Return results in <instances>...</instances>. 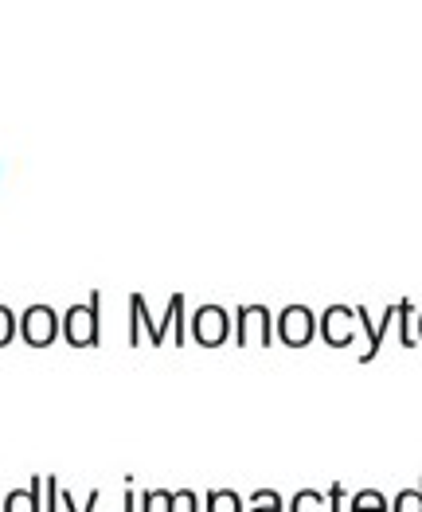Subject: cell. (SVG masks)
<instances>
[{
    "label": "cell",
    "instance_id": "obj_11",
    "mask_svg": "<svg viewBox=\"0 0 422 512\" xmlns=\"http://www.w3.org/2000/svg\"><path fill=\"white\" fill-rule=\"evenodd\" d=\"M247 512H286V501L278 489H254L247 497Z\"/></svg>",
    "mask_w": 422,
    "mask_h": 512
},
{
    "label": "cell",
    "instance_id": "obj_9",
    "mask_svg": "<svg viewBox=\"0 0 422 512\" xmlns=\"http://www.w3.org/2000/svg\"><path fill=\"white\" fill-rule=\"evenodd\" d=\"M204 512H247V501L235 489H211L204 497Z\"/></svg>",
    "mask_w": 422,
    "mask_h": 512
},
{
    "label": "cell",
    "instance_id": "obj_15",
    "mask_svg": "<svg viewBox=\"0 0 422 512\" xmlns=\"http://www.w3.org/2000/svg\"><path fill=\"white\" fill-rule=\"evenodd\" d=\"M98 497H102V493L90 489V493H86V505H79V497H71V493L63 489V493H59V512H94L98 509Z\"/></svg>",
    "mask_w": 422,
    "mask_h": 512
},
{
    "label": "cell",
    "instance_id": "obj_17",
    "mask_svg": "<svg viewBox=\"0 0 422 512\" xmlns=\"http://www.w3.org/2000/svg\"><path fill=\"white\" fill-rule=\"evenodd\" d=\"M172 512H204V497L192 489H176L172 493Z\"/></svg>",
    "mask_w": 422,
    "mask_h": 512
},
{
    "label": "cell",
    "instance_id": "obj_21",
    "mask_svg": "<svg viewBox=\"0 0 422 512\" xmlns=\"http://www.w3.org/2000/svg\"><path fill=\"white\" fill-rule=\"evenodd\" d=\"M172 344L184 348L188 344V321H184V305L176 309V321H172Z\"/></svg>",
    "mask_w": 422,
    "mask_h": 512
},
{
    "label": "cell",
    "instance_id": "obj_19",
    "mask_svg": "<svg viewBox=\"0 0 422 512\" xmlns=\"http://www.w3.org/2000/svg\"><path fill=\"white\" fill-rule=\"evenodd\" d=\"M59 493H63V481L55 473L43 477V512H59Z\"/></svg>",
    "mask_w": 422,
    "mask_h": 512
},
{
    "label": "cell",
    "instance_id": "obj_8",
    "mask_svg": "<svg viewBox=\"0 0 422 512\" xmlns=\"http://www.w3.org/2000/svg\"><path fill=\"white\" fill-rule=\"evenodd\" d=\"M0 512H43V477L36 473L24 489H12L4 501H0Z\"/></svg>",
    "mask_w": 422,
    "mask_h": 512
},
{
    "label": "cell",
    "instance_id": "obj_7",
    "mask_svg": "<svg viewBox=\"0 0 422 512\" xmlns=\"http://www.w3.org/2000/svg\"><path fill=\"white\" fill-rule=\"evenodd\" d=\"M356 317H360V329L368 333V348L360 352V364H368V360H376V356H380L387 329L399 321V305H387V309L380 313V321H372V317H368V309H360V305H356Z\"/></svg>",
    "mask_w": 422,
    "mask_h": 512
},
{
    "label": "cell",
    "instance_id": "obj_12",
    "mask_svg": "<svg viewBox=\"0 0 422 512\" xmlns=\"http://www.w3.org/2000/svg\"><path fill=\"white\" fill-rule=\"evenodd\" d=\"M286 512H325V493H317V489H297L294 497H290V505Z\"/></svg>",
    "mask_w": 422,
    "mask_h": 512
},
{
    "label": "cell",
    "instance_id": "obj_10",
    "mask_svg": "<svg viewBox=\"0 0 422 512\" xmlns=\"http://www.w3.org/2000/svg\"><path fill=\"white\" fill-rule=\"evenodd\" d=\"M348 512H391V501L383 497L380 489H360V493L348 501Z\"/></svg>",
    "mask_w": 422,
    "mask_h": 512
},
{
    "label": "cell",
    "instance_id": "obj_23",
    "mask_svg": "<svg viewBox=\"0 0 422 512\" xmlns=\"http://www.w3.org/2000/svg\"><path fill=\"white\" fill-rule=\"evenodd\" d=\"M415 341L422 344V309H419V329H415Z\"/></svg>",
    "mask_w": 422,
    "mask_h": 512
},
{
    "label": "cell",
    "instance_id": "obj_6",
    "mask_svg": "<svg viewBox=\"0 0 422 512\" xmlns=\"http://www.w3.org/2000/svg\"><path fill=\"white\" fill-rule=\"evenodd\" d=\"M356 329H360L356 305H329L317 317V337L329 344V348H348V344L356 341Z\"/></svg>",
    "mask_w": 422,
    "mask_h": 512
},
{
    "label": "cell",
    "instance_id": "obj_18",
    "mask_svg": "<svg viewBox=\"0 0 422 512\" xmlns=\"http://www.w3.org/2000/svg\"><path fill=\"white\" fill-rule=\"evenodd\" d=\"M411 309H415V305H411V301H399V344H403V348H415V329H411Z\"/></svg>",
    "mask_w": 422,
    "mask_h": 512
},
{
    "label": "cell",
    "instance_id": "obj_16",
    "mask_svg": "<svg viewBox=\"0 0 422 512\" xmlns=\"http://www.w3.org/2000/svg\"><path fill=\"white\" fill-rule=\"evenodd\" d=\"M16 337H20V317L8 305H0V348H8Z\"/></svg>",
    "mask_w": 422,
    "mask_h": 512
},
{
    "label": "cell",
    "instance_id": "obj_1",
    "mask_svg": "<svg viewBox=\"0 0 422 512\" xmlns=\"http://www.w3.org/2000/svg\"><path fill=\"white\" fill-rule=\"evenodd\" d=\"M98 305H102V294L94 290L86 301L71 305L63 313V341L71 348H98L102 344V309Z\"/></svg>",
    "mask_w": 422,
    "mask_h": 512
},
{
    "label": "cell",
    "instance_id": "obj_22",
    "mask_svg": "<svg viewBox=\"0 0 422 512\" xmlns=\"http://www.w3.org/2000/svg\"><path fill=\"white\" fill-rule=\"evenodd\" d=\"M141 509V493H126V501H122V512H137Z\"/></svg>",
    "mask_w": 422,
    "mask_h": 512
},
{
    "label": "cell",
    "instance_id": "obj_3",
    "mask_svg": "<svg viewBox=\"0 0 422 512\" xmlns=\"http://www.w3.org/2000/svg\"><path fill=\"white\" fill-rule=\"evenodd\" d=\"M274 333L286 348H309L317 341V313L309 305H286L274 313Z\"/></svg>",
    "mask_w": 422,
    "mask_h": 512
},
{
    "label": "cell",
    "instance_id": "obj_5",
    "mask_svg": "<svg viewBox=\"0 0 422 512\" xmlns=\"http://www.w3.org/2000/svg\"><path fill=\"white\" fill-rule=\"evenodd\" d=\"M188 337L200 344V348H223V344L231 341V309H223V305H200L192 313Z\"/></svg>",
    "mask_w": 422,
    "mask_h": 512
},
{
    "label": "cell",
    "instance_id": "obj_20",
    "mask_svg": "<svg viewBox=\"0 0 422 512\" xmlns=\"http://www.w3.org/2000/svg\"><path fill=\"white\" fill-rule=\"evenodd\" d=\"M325 512H348V489L340 481H333L325 493Z\"/></svg>",
    "mask_w": 422,
    "mask_h": 512
},
{
    "label": "cell",
    "instance_id": "obj_4",
    "mask_svg": "<svg viewBox=\"0 0 422 512\" xmlns=\"http://www.w3.org/2000/svg\"><path fill=\"white\" fill-rule=\"evenodd\" d=\"M20 337L28 348H51L63 337V313H55L51 305H28L20 317Z\"/></svg>",
    "mask_w": 422,
    "mask_h": 512
},
{
    "label": "cell",
    "instance_id": "obj_14",
    "mask_svg": "<svg viewBox=\"0 0 422 512\" xmlns=\"http://www.w3.org/2000/svg\"><path fill=\"white\" fill-rule=\"evenodd\" d=\"M137 512H172V489H145Z\"/></svg>",
    "mask_w": 422,
    "mask_h": 512
},
{
    "label": "cell",
    "instance_id": "obj_2",
    "mask_svg": "<svg viewBox=\"0 0 422 512\" xmlns=\"http://www.w3.org/2000/svg\"><path fill=\"white\" fill-rule=\"evenodd\" d=\"M231 341L239 344V348H247V344L270 348V344L278 341V333H274V309L270 305H239L231 313Z\"/></svg>",
    "mask_w": 422,
    "mask_h": 512
},
{
    "label": "cell",
    "instance_id": "obj_13",
    "mask_svg": "<svg viewBox=\"0 0 422 512\" xmlns=\"http://www.w3.org/2000/svg\"><path fill=\"white\" fill-rule=\"evenodd\" d=\"M391 512H422V477L411 489H399V497L391 501Z\"/></svg>",
    "mask_w": 422,
    "mask_h": 512
}]
</instances>
